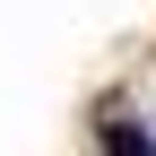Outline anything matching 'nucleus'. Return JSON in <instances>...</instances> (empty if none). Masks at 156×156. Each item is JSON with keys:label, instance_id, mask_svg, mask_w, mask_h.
<instances>
[{"label": "nucleus", "instance_id": "obj_1", "mask_svg": "<svg viewBox=\"0 0 156 156\" xmlns=\"http://www.w3.org/2000/svg\"><path fill=\"white\" fill-rule=\"evenodd\" d=\"M104 156H156V147H147L130 122H113V130H104Z\"/></svg>", "mask_w": 156, "mask_h": 156}]
</instances>
